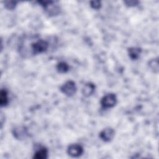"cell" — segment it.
Instances as JSON below:
<instances>
[{"label":"cell","mask_w":159,"mask_h":159,"mask_svg":"<svg viewBox=\"0 0 159 159\" xmlns=\"http://www.w3.org/2000/svg\"><path fill=\"white\" fill-rule=\"evenodd\" d=\"M8 104L7 92L6 89H2L0 92V104L1 107L6 106Z\"/></svg>","instance_id":"10"},{"label":"cell","mask_w":159,"mask_h":159,"mask_svg":"<svg viewBox=\"0 0 159 159\" xmlns=\"http://www.w3.org/2000/svg\"><path fill=\"white\" fill-rule=\"evenodd\" d=\"M48 157V150L45 147H41L35 152L33 158L35 159H45Z\"/></svg>","instance_id":"9"},{"label":"cell","mask_w":159,"mask_h":159,"mask_svg":"<svg viewBox=\"0 0 159 159\" xmlns=\"http://www.w3.org/2000/svg\"><path fill=\"white\" fill-rule=\"evenodd\" d=\"M95 91V85L94 83L88 82L86 83L82 88V94L85 97L91 96Z\"/></svg>","instance_id":"7"},{"label":"cell","mask_w":159,"mask_h":159,"mask_svg":"<svg viewBox=\"0 0 159 159\" xmlns=\"http://www.w3.org/2000/svg\"><path fill=\"white\" fill-rule=\"evenodd\" d=\"M56 69L60 73H65L69 70V66L64 61H60L57 63Z\"/></svg>","instance_id":"11"},{"label":"cell","mask_w":159,"mask_h":159,"mask_svg":"<svg viewBox=\"0 0 159 159\" xmlns=\"http://www.w3.org/2000/svg\"><path fill=\"white\" fill-rule=\"evenodd\" d=\"M148 66L154 73L158 71V58H153L148 61Z\"/></svg>","instance_id":"12"},{"label":"cell","mask_w":159,"mask_h":159,"mask_svg":"<svg viewBox=\"0 0 159 159\" xmlns=\"http://www.w3.org/2000/svg\"><path fill=\"white\" fill-rule=\"evenodd\" d=\"M142 52V49L139 47H130L128 49V54L130 59L135 60L139 58L140 53Z\"/></svg>","instance_id":"8"},{"label":"cell","mask_w":159,"mask_h":159,"mask_svg":"<svg viewBox=\"0 0 159 159\" xmlns=\"http://www.w3.org/2000/svg\"><path fill=\"white\" fill-rule=\"evenodd\" d=\"M124 3L127 7H134L137 6L139 2L138 1H124Z\"/></svg>","instance_id":"15"},{"label":"cell","mask_w":159,"mask_h":159,"mask_svg":"<svg viewBox=\"0 0 159 159\" xmlns=\"http://www.w3.org/2000/svg\"><path fill=\"white\" fill-rule=\"evenodd\" d=\"M60 91L65 95L71 97L76 92V86L73 81L69 80L65 82L61 87Z\"/></svg>","instance_id":"2"},{"label":"cell","mask_w":159,"mask_h":159,"mask_svg":"<svg viewBox=\"0 0 159 159\" xmlns=\"http://www.w3.org/2000/svg\"><path fill=\"white\" fill-rule=\"evenodd\" d=\"M67 153L72 157H78L83 153V148L80 144L73 143L68 147Z\"/></svg>","instance_id":"4"},{"label":"cell","mask_w":159,"mask_h":159,"mask_svg":"<svg viewBox=\"0 0 159 159\" xmlns=\"http://www.w3.org/2000/svg\"><path fill=\"white\" fill-rule=\"evenodd\" d=\"M48 47V43L46 40L40 39L31 45V49L33 54L41 53L45 52Z\"/></svg>","instance_id":"3"},{"label":"cell","mask_w":159,"mask_h":159,"mask_svg":"<svg viewBox=\"0 0 159 159\" xmlns=\"http://www.w3.org/2000/svg\"><path fill=\"white\" fill-rule=\"evenodd\" d=\"M90 6L94 9H99L101 7V2L100 1H90Z\"/></svg>","instance_id":"14"},{"label":"cell","mask_w":159,"mask_h":159,"mask_svg":"<svg viewBox=\"0 0 159 159\" xmlns=\"http://www.w3.org/2000/svg\"><path fill=\"white\" fill-rule=\"evenodd\" d=\"M117 97L114 93H109L102 97L101 100V104L102 107L107 109L111 108L117 104Z\"/></svg>","instance_id":"1"},{"label":"cell","mask_w":159,"mask_h":159,"mask_svg":"<svg viewBox=\"0 0 159 159\" xmlns=\"http://www.w3.org/2000/svg\"><path fill=\"white\" fill-rule=\"evenodd\" d=\"M115 135L114 130L111 127H106L102 130L99 133L100 139L106 142L111 141Z\"/></svg>","instance_id":"5"},{"label":"cell","mask_w":159,"mask_h":159,"mask_svg":"<svg viewBox=\"0 0 159 159\" xmlns=\"http://www.w3.org/2000/svg\"><path fill=\"white\" fill-rule=\"evenodd\" d=\"M27 129L24 126H17L13 129L12 135L17 140H24L28 136Z\"/></svg>","instance_id":"6"},{"label":"cell","mask_w":159,"mask_h":159,"mask_svg":"<svg viewBox=\"0 0 159 159\" xmlns=\"http://www.w3.org/2000/svg\"><path fill=\"white\" fill-rule=\"evenodd\" d=\"M17 2L14 1H6L4 2V7L8 10H13L16 8Z\"/></svg>","instance_id":"13"}]
</instances>
